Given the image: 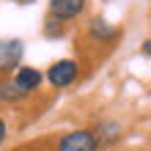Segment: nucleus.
I'll return each mask as SVG.
<instances>
[{
  "mask_svg": "<svg viewBox=\"0 0 151 151\" xmlns=\"http://www.w3.org/2000/svg\"><path fill=\"white\" fill-rule=\"evenodd\" d=\"M88 0H50V17L60 22H74L85 14Z\"/></svg>",
  "mask_w": 151,
  "mask_h": 151,
  "instance_id": "obj_6",
  "label": "nucleus"
},
{
  "mask_svg": "<svg viewBox=\"0 0 151 151\" xmlns=\"http://www.w3.org/2000/svg\"><path fill=\"white\" fill-rule=\"evenodd\" d=\"M25 41L22 39H0V77L14 74L22 66Z\"/></svg>",
  "mask_w": 151,
  "mask_h": 151,
  "instance_id": "obj_2",
  "label": "nucleus"
},
{
  "mask_svg": "<svg viewBox=\"0 0 151 151\" xmlns=\"http://www.w3.org/2000/svg\"><path fill=\"white\" fill-rule=\"evenodd\" d=\"M6 137H8V127H6V121L0 118V146L6 143Z\"/></svg>",
  "mask_w": 151,
  "mask_h": 151,
  "instance_id": "obj_10",
  "label": "nucleus"
},
{
  "mask_svg": "<svg viewBox=\"0 0 151 151\" xmlns=\"http://www.w3.org/2000/svg\"><path fill=\"white\" fill-rule=\"evenodd\" d=\"M11 77H14V83L19 85L28 96H30V93H36L39 88H41V83H44V74L39 72V69H33V66H19Z\"/></svg>",
  "mask_w": 151,
  "mask_h": 151,
  "instance_id": "obj_7",
  "label": "nucleus"
},
{
  "mask_svg": "<svg viewBox=\"0 0 151 151\" xmlns=\"http://www.w3.org/2000/svg\"><path fill=\"white\" fill-rule=\"evenodd\" d=\"M55 151H99V146L91 129H72L58 137Z\"/></svg>",
  "mask_w": 151,
  "mask_h": 151,
  "instance_id": "obj_3",
  "label": "nucleus"
},
{
  "mask_svg": "<svg viewBox=\"0 0 151 151\" xmlns=\"http://www.w3.org/2000/svg\"><path fill=\"white\" fill-rule=\"evenodd\" d=\"M41 33L47 39H60L66 33V22H60V19H55V17H47L44 19V28H41Z\"/></svg>",
  "mask_w": 151,
  "mask_h": 151,
  "instance_id": "obj_9",
  "label": "nucleus"
},
{
  "mask_svg": "<svg viewBox=\"0 0 151 151\" xmlns=\"http://www.w3.org/2000/svg\"><path fill=\"white\" fill-rule=\"evenodd\" d=\"M91 132H93V137H96V146H99V151H102V148L118 146L121 137H124V127H121L115 118H102V121H96L93 127H91Z\"/></svg>",
  "mask_w": 151,
  "mask_h": 151,
  "instance_id": "obj_5",
  "label": "nucleus"
},
{
  "mask_svg": "<svg viewBox=\"0 0 151 151\" xmlns=\"http://www.w3.org/2000/svg\"><path fill=\"white\" fill-rule=\"evenodd\" d=\"M44 77H47V83L52 88H69V85H74L80 80V63L72 60V58H60L47 69Z\"/></svg>",
  "mask_w": 151,
  "mask_h": 151,
  "instance_id": "obj_1",
  "label": "nucleus"
},
{
  "mask_svg": "<svg viewBox=\"0 0 151 151\" xmlns=\"http://www.w3.org/2000/svg\"><path fill=\"white\" fill-rule=\"evenodd\" d=\"M140 52H143L146 58H151V39H146L143 44H140Z\"/></svg>",
  "mask_w": 151,
  "mask_h": 151,
  "instance_id": "obj_11",
  "label": "nucleus"
},
{
  "mask_svg": "<svg viewBox=\"0 0 151 151\" xmlns=\"http://www.w3.org/2000/svg\"><path fill=\"white\" fill-rule=\"evenodd\" d=\"M25 99H28V93L14 83L11 74H8V77H0V102H3V104H19Z\"/></svg>",
  "mask_w": 151,
  "mask_h": 151,
  "instance_id": "obj_8",
  "label": "nucleus"
},
{
  "mask_svg": "<svg viewBox=\"0 0 151 151\" xmlns=\"http://www.w3.org/2000/svg\"><path fill=\"white\" fill-rule=\"evenodd\" d=\"M88 39H91L93 44H102V47H113L115 41L121 39V30L115 28L113 22H107L104 17H93V19H88Z\"/></svg>",
  "mask_w": 151,
  "mask_h": 151,
  "instance_id": "obj_4",
  "label": "nucleus"
}]
</instances>
